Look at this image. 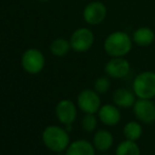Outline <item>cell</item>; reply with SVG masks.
I'll list each match as a JSON object with an SVG mask.
<instances>
[{
    "mask_svg": "<svg viewBox=\"0 0 155 155\" xmlns=\"http://www.w3.org/2000/svg\"><path fill=\"white\" fill-rule=\"evenodd\" d=\"M64 152V155H96L93 143L84 138L72 141Z\"/></svg>",
    "mask_w": 155,
    "mask_h": 155,
    "instance_id": "5bb4252c",
    "label": "cell"
},
{
    "mask_svg": "<svg viewBox=\"0 0 155 155\" xmlns=\"http://www.w3.org/2000/svg\"><path fill=\"white\" fill-rule=\"evenodd\" d=\"M131 71V64L124 57H111L104 65L106 75L111 79H123Z\"/></svg>",
    "mask_w": 155,
    "mask_h": 155,
    "instance_id": "9c48e42d",
    "label": "cell"
},
{
    "mask_svg": "<svg viewBox=\"0 0 155 155\" xmlns=\"http://www.w3.org/2000/svg\"><path fill=\"white\" fill-rule=\"evenodd\" d=\"M98 117L95 114H91V113H87L82 116L81 121H80V126L81 129L87 133H93L96 131L98 126Z\"/></svg>",
    "mask_w": 155,
    "mask_h": 155,
    "instance_id": "d6986e66",
    "label": "cell"
},
{
    "mask_svg": "<svg viewBox=\"0 0 155 155\" xmlns=\"http://www.w3.org/2000/svg\"><path fill=\"white\" fill-rule=\"evenodd\" d=\"M77 104L70 99H61L55 108V114L59 123L64 126L73 124L77 118Z\"/></svg>",
    "mask_w": 155,
    "mask_h": 155,
    "instance_id": "30bf717a",
    "label": "cell"
},
{
    "mask_svg": "<svg viewBox=\"0 0 155 155\" xmlns=\"http://www.w3.org/2000/svg\"><path fill=\"white\" fill-rule=\"evenodd\" d=\"M115 155H141V152L137 141L124 139L117 145Z\"/></svg>",
    "mask_w": 155,
    "mask_h": 155,
    "instance_id": "e0dca14e",
    "label": "cell"
},
{
    "mask_svg": "<svg viewBox=\"0 0 155 155\" xmlns=\"http://www.w3.org/2000/svg\"><path fill=\"white\" fill-rule=\"evenodd\" d=\"M111 89V78L109 76H99L94 81V90L98 94H106Z\"/></svg>",
    "mask_w": 155,
    "mask_h": 155,
    "instance_id": "ffe728a7",
    "label": "cell"
},
{
    "mask_svg": "<svg viewBox=\"0 0 155 155\" xmlns=\"http://www.w3.org/2000/svg\"><path fill=\"white\" fill-rule=\"evenodd\" d=\"M76 104L78 109L84 114H97L98 110L101 107V99L100 94H98L95 90L92 89H84L80 91L76 99Z\"/></svg>",
    "mask_w": 155,
    "mask_h": 155,
    "instance_id": "277c9868",
    "label": "cell"
},
{
    "mask_svg": "<svg viewBox=\"0 0 155 155\" xmlns=\"http://www.w3.org/2000/svg\"><path fill=\"white\" fill-rule=\"evenodd\" d=\"M71 43L70 40H67L64 38H56L52 41L50 45V51L54 56L57 57H63L65 56L71 50Z\"/></svg>",
    "mask_w": 155,
    "mask_h": 155,
    "instance_id": "ac0fdd59",
    "label": "cell"
},
{
    "mask_svg": "<svg viewBox=\"0 0 155 155\" xmlns=\"http://www.w3.org/2000/svg\"><path fill=\"white\" fill-rule=\"evenodd\" d=\"M101 155H111V154H108V153H102Z\"/></svg>",
    "mask_w": 155,
    "mask_h": 155,
    "instance_id": "7402d4cb",
    "label": "cell"
},
{
    "mask_svg": "<svg viewBox=\"0 0 155 155\" xmlns=\"http://www.w3.org/2000/svg\"><path fill=\"white\" fill-rule=\"evenodd\" d=\"M143 133V128L141 123L138 120H130L124 124L123 128V134L124 139L132 141H137L141 138Z\"/></svg>",
    "mask_w": 155,
    "mask_h": 155,
    "instance_id": "2e32d148",
    "label": "cell"
},
{
    "mask_svg": "<svg viewBox=\"0 0 155 155\" xmlns=\"http://www.w3.org/2000/svg\"><path fill=\"white\" fill-rule=\"evenodd\" d=\"M38 1H41V2H48V1H51V0H38Z\"/></svg>",
    "mask_w": 155,
    "mask_h": 155,
    "instance_id": "44dd1931",
    "label": "cell"
},
{
    "mask_svg": "<svg viewBox=\"0 0 155 155\" xmlns=\"http://www.w3.org/2000/svg\"><path fill=\"white\" fill-rule=\"evenodd\" d=\"M45 64V55L38 49H28L21 57V67L27 73L36 75L43 70Z\"/></svg>",
    "mask_w": 155,
    "mask_h": 155,
    "instance_id": "8992f818",
    "label": "cell"
},
{
    "mask_svg": "<svg viewBox=\"0 0 155 155\" xmlns=\"http://www.w3.org/2000/svg\"><path fill=\"white\" fill-rule=\"evenodd\" d=\"M97 117L104 126L116 127L121 120L120 109L115 106L114 104H101L97 112Z\"/></svg>",
    "mask_w": 155,
    "mask_h": 155,
    "instance_id": "8fae6325",
    "label": "cell"
},
{
    "mask_svg": "<svg viewBox=\"0 0 155 155\" xmlns=\"http://www.w3.org/2000/svg\"><path fill=\"white\" fill-rule=\"evenodd\" d=\"M95 36L89 28H79L75 30L70 38L71 48L76 53H86L93 47Z\"/></svg>",
    "mask_w": 155,
    "mask_h": 155,
    "instance_id": "5b68a950",
    "label": "cell"
},
{
    "mask_svg": "<svg viewBox=\"0 0 155 155\" xmlns=\"http://www.w3.org/2000/svg\"><path fill=\"white\" fill-rule=\"evenodd\" d=\"M132 90L139 99L155 98V72L143 71L137 74L132 81Z\"/></svg>",
    "mask_w": 155,
    "mask_h": 155,
    "instance_id": "3957f363",
    "label": "cell"
},
{
    "mask_svg": "<svg viewBox=\"0 0 155 155\" xmlns=\"http://www.w3.org/2000/svg\"><path fill=\"white\" fill-rule=\"evenodd\" d=\"M92 143L96 151L100 153H107L113 147L114 136L108 129H99L94 133Z\"/></svg>",
    "mask_w": 155,
    "mask_h": 155,
    "instance_id": "7c38bea8",
    "label": "cell"
},
{
    "mask_svg": "<svg viewBox=\"0 0 155 155\" xmlns=\"http://www.w3.org/2000/svg\"><path fill=\"white\" fill-rule=\"evenodd\" d=\"M133 47L132 36L124 31H115L106 37L104 50L110 57H124Z\"/></svg>",
    "mask_w": 155,
    "mask_h": 155,
    "instance_id": "6da1fadb",
    "label": "cell"
},
{
    "mask_svg": "<svg viewBox=\"0 0 155 155\" xmlns=\"http://www.w3.org/2000/svg\"><path fill=\"white\" fill-rule=\"evenodd\" d=\"M132 40L138 47H149L155 41V32L149 27H140L133 32Z\"/></svg>",
    "mask_w": 155,
    "mask_h": 155,
    "instance_id": "9a60e30c",
    "label": "cell"
},
{
    "mask_svg": "<svg viewBox=\"0 0 155 155\" xmlns=\"http://www.w3.org/2000/svg\"><path fill=\"white\" fill-rule=\"evenodd\" d=\"M108 14L106 4L100 1H92L84 8L82 18L89 25H98L104 22Z\"/></svg>",
    "mask_w": 155,
    "mask_h": 155,
    "instance_id": "ba28073f",
    "label": "cell"
},
{
    "mask_svg": "<svg viewBox=\"0 0 155 155\" xmlns=\"http://www.w3.org/2000/svg\"><path fill=\"white\" fill-rule=\"evenodd\" d=\"M137 97L133 90L127 88H118L112 94V101L119 109H132Z\"/></svg>",
    "mask_w": 155,
    "mask_h": 155,
    "instance_id": "4fadbf2b",
    "label": "cell"
},
{
    "mask_svg": "<svg viewBox=\"0 0 155 155\" xmlns=\"http://www.w3.org/2000/svg\"><path fill=\"white\" fill-rule=\"evenodd\" d=\"M42 141L45 146L52 152H64L71 143L70 134L67 129L59 126H49L42 132Z\"/></svg>",
    "mask_w": 155,
    "mask_h": 155,
    "instance_id": "7a4b0ae2",
    "label": "cell"
},
{
    "mask_svg": "<svg viewBox=\"0 0 155 155\" xmlns=\"http://www.w3.org/2000/svg\"><path fill=\"white\" fill-rule=\"evenodd\" d=\"M136 120L145 124L155 123V102L152 99L137 98L132 108Z\"/></svg>",
    "mask_w": 155,
    "mask_h": 155,
    "instance_id": "52a82bcc",
    "label": "cell"
}]
</instances>
